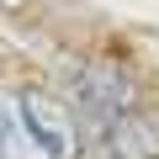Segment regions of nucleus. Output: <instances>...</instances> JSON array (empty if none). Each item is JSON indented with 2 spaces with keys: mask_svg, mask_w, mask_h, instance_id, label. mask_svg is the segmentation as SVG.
I'll use <instances>...</instances> for the list:
<instances>
[{
  "mask_svg": "<svg viewBox=\"0 0 159 159\" xmlns=\"http://www.w3.org/2000/svg\"><path fill=\"white\" fill-rule=\"evenodd\" d=\"M96 159H111V154H96Z\"/></svg>",
  "mask_w": 159,
  "mask_h": 159,
  "instance_id": "39448f33",
  "label": "nucleus"
},
{
  "mask_svg": "<svg viewBox=\"0 0 159 159\" xmlns=\"http://www.w3.org/2000/svg\"><path fill=\"white\" fill-rule=\"evenodd\" d=\"M106 154L111 159H159V106L138 101L106 127Z\"/></svg>",
  "mask_w": 159,
  "mask_h": 159,
  "instance_id": "7ed1b4c3",
  "label": "nucleus"
},
{
  "mask_svg": "<svg viewBox=\"0 0 159 159\" xmlns=\"http://www.w3.org/2000/svg\"><path fill=\"white\" fill-rule=\"evenodd\" d=\"M0 159H11V117H6V106H0Z\"/></svg>",
  "mask_w": 159,
  "mask_h": 159,
  "instance_id": "20e7f679",
  "label": "nucleus"
},
{
  "mask_svg": "<svg viewBox=\"0 0 159 159\" xmlns=\"http://www.w3.org/2000/svg\"><path fill=\"white\" fill-rule=\"evenodd\" d=\"M69 90L80 101V122H96V127H111L122 111L138 106V80L111 64V58H90V64H80L74 80H69Z\"/></svg>",
  "mask_w": 159,
  "mask_h": 159,
  "instance_id": "f03ea898",
  "label": "nucleus"
},
{
  "mask_svg": "<svg viewBox=\"0 0 159 159\" xmlns=\"http://www.w3.org/2000/svg\"><path fill=\"white\" fill-rule=\"evenodd\" d=\"M6 117H11V154L21 148L27 159H80L85 148V122L64 96L43 85H21Z\"/></svg>",
  "mask_w": 159,
  "mask_h": 159,
  "instance_id": "f257e3e1",
  "label": "nucleus"
}]
</instances>
